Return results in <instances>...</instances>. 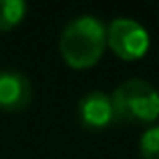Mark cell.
Masks as SVG:
<instances>
[{
  "label": "cell",
  "mask_w": 159,
  "mask_h": 159,
  "mask_svg": "<svg viewBox=\"0 0 159 159\" xmlns=\"http://www.w3.org/2000/svg\"><path fill=\"white\" fill-rule=\"evenodd\" d=\"M107 47V28L95 16H79L61 32L58 51L70 69L85 70L101 61Z\"/></svg>",
  "instance_id": "6da1fadb"
},
{
  "label": "cell",
  "mask_w": 159,
  "mask_h": 159,
  "mask_svg": "<svg viewBox=\"0 0 159 159\" xmlns=\"http://www.w3.org/2000/svg\"><path fill=\"white\" fill-rule=\"evenodd\" d=\"M115 121L153 123L159 117V91L143 79H127L111 95Z\"/></svg>",
  "instance_id": "7a4b0ae2"
},
{
  "label": "cell",
  "mask_w": 159,
  "mask_h": 159,
  "mask_svg": "<svg viewBox=\"0 0 159 159\" xmlns=\"http://www.w3.org/2000/svg\"><path fill=\"white\" fill-rule=\"evenodd\" d=\"M107 44L123 61H137L149 48L145 26L131 18H115L107 26Z\"/></svg>",
  "instance_id": "3957f363"
},
{
  "label": "cell",
  "mask_w": 159,
  "mask_h": 159,
  "mask_svg": "<svg viewBox=\"0 0 159 159\" xmlns=\"http://www.w3.org/2000/svg\"><path fill=\"white\" fill-rule=\"evenodd\" d=\"M32 103V83L18 70H0V109L6 113L24 111Z\"/></svg>",
  "instance_id": "277c9868"
},
{
  "label": "cell",
  "mask_w": 159,
  "mask_h": 159,
  "mask_svg": "<svg viewBox=\"0 0 159 159\" xmlns=\"http://www.w3.org/2000/svg\"><path fill=\"white\" fill-rule=\"evenodd\" d=\"M79 121L89 131H101L115 121V113L111 105V95L103 91H91L79 101L77 107Z\"/></svg>",
  "instance_id": "5b68a950"
},
{
  "label": "cell",
  "mask_w": 159,
  "mask_h": 159,
  "mask_svg": "<svg viewBox=\"0 0 159 159\" xmlns=\"http://www.w3.org/2000/svg\"><path fill=\"white\" fill-rule=\"evenodd\" d=\"M26 4L20 0H0V32H8L22 22Z\"/></svg>",
  "instance_id": "8992f818"
},
{
  "label": "cell",
  "mask_w": 159,
  "mask_h": 159,
  "mask_svg": "<svg viewBox=\"0 0 159 159\" xmlns=\"http://www.w3.org/2000/svg\"><path fill=\"white\" fill-rule=\"evenodd\" d=\"M139 153L143 159H159V125L145 129L139 139Z\"/></svg>",
  "instance_id": "52a82bcc"
}]
</instances>
